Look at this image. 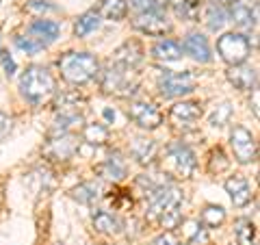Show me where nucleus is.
<instances>
[{"mask_svg": "<svg viewBox=\"0 0 260 245\" xmlns=\"http://www.w3.org/2000/svg\"><path fill=\"white\" fill-rule=\"evenodd\" d=\"M169 117H172V121H176L178 126H191L193 121H198L202 117V107L198 102H178L172 107V111H169Z\"/></svg>", "mask_w": 260, "mask_h": 245, "instance_id": "obj_15", "label": "nucleus"}, {"mask_svg": "<svg viewBox=\"0 0 260 245\" xmlns=\"http://www.w3.org/2000/svg\"><path fill=\"white\" fill-rule=\"evenodd\" d=\"M83 139L89 145H104L109 141V128L102 124H87L83 128Z\"/></svg>", "mask_w": 260, "mask_h": 245, "instance_id": "obj_24", "label": "nucleus"}, {"mask_svg": "<svg viewBox=\"0 0 260 245\" xmlns=\"http://www.w3.org/2000/svg\"><path fill=\"white\" fill-rule=\"evenodd\" d=\"M54 78L42 65H30L22 72L20 76V89L26 100H30L32 104L44 102L46 98H50L54 94Z\"/></svg>", "mask_w": 260, "mask_h": 245, "instance_id": "obj_2", "label": "nucleus"}, {"mask_svg": "<svg viewBox=\"0 0 260 245\" xmlns=\"http://www.w3.org/2000/svg\"><path fill=\"white\" fill-rule=\"evenodd\" d=\"M230 117H232V104L230 102H221V104H217L213 113H210V126L223 128L228 121H230Z\"/></svg>", "mask_w": 260, "mask_h": 245, "instance_id": "obj_32", "label": "nucleus"}, {"mask_svg": "<svg viewBox=\"0 0 260 245\" xmlns=\"http://www.w3.org/2000/svg\"><path fill=\"white\" fill-rule=\"evenodd\" d=\"M100 195H102L100 182H83L76 189H72V198L80 204H93L95 200H100Z\"/></svg>", "mask_w": 260, "mask_h": 245, "instance_id": "obj_21", "label": "nucleus"}, {"mask_svg": "<svg viewBox=\"0 0 260 245\" xmlns=\"http://www.w3.org/2000/svg\"><path fill=\"white\" fill-rule=\"evenodd\" d=\"M137 83L130 80V70H124L119 65H109L107 70L102 72V89L107 94L113 96H119V98H126L135 91Z\"/></svg>", "mask_w": 260, "mask_h": 245, "instance_id": "obj_6", "label": "nucleus"}, {"mask_svg": "<svg viewBox=\"0 0 260 245\" xmlns=\"http://www.w3.org/2000/svg\"><path fill=\"white\" fill-rule=\"evenodd\" d=\"M128 115L135 124H139L145 130H154L162 124V113L154 107L152 102H143V100H135L128 107Z\"/></svg>", "mask_w": 260, "mask_h": 245, "instance_id": "obj_8", "label": "nucleus"}, {"mask_svg": "<svg viewBox=\"0 0 260 245\" xmlns=\"http://www.w3.org/2000/svg\"><path fill=\"white\" fill-rule=\"evenodd\" d=\"M126 0H102L100 3V15H104L107 20H121L126 15Z\"/></svg>", "mask_w": 260, "mask_h": 245, "instance_id": "obj_26", "label": "nucleus"}, {"mask_svg": "<svg viewBox=\"0 0 260 245\" xmlns=\"http://www.w3.org/2000/svg\"><path fill=\"white\" fill-rule=\"evenodd\" d=\"M80 102H83V98H80L76 91H63L61 96H56L54 107L61 113H76V107Z\"/></svg>", "mask_w": 260, "mask_h": 245, "instance_id": "obj_28", "label": "nucleus"}, {"mask_svg": "<svg viewBox=\"0 0 260 245\" xmlns=\"http://www.w3.org/2000/svg\"><path fill=\"white\" fill-rule=\"evenodd\" d=\"M169 7H174V11L182 18H195L200 9V0H167Z\"/></svg>", "mask_w": 260, "mask_h": 245, "instance_id": "obj_31", "label": "nucleus"}, {"mask_svg": "<svg viewBox=\"0 0 260 245\" xmlns=\"http://www.w3.org/2000/svg\"><path fill=\"white\" fill-rule=\"evenodd\" d=\"M195 85H198V78H195L191 72H180V74H167L160 80V96L165 98H176V96H184L191 94Z\"/></svg>", "mask_w": 260, "mask_h": 245, "instance_id": "obj_9", "label": "nucleus"}, {"mask_svg": "<svg viewBox=\"0 0 260 245\" xmlns=\"http://www.w3.org/2000/svg\"><path fill=\"white\" fill-rule=\"evenodd\" d=\"M133 26L137 30L145 33V35H165L172 28V22H169L160 11H152V13H141L133 20Z\"/></svg>", "mask_w": 260, "mask_h": 245, "instance_id": "obj_10", "label": "nucleus"}, {"mask_svg": "<svg viewBox=\"0 0 260 245\" xmlns=\"http://www.w3.org/2000/svg\"><path fill=\"white\" fill-rule=\"evenodd\" d=\"M30 9H35V11H46V9H52V7H50V5H42V3H32Z\"/></svg>", "mask_w": 260, "mask_h": 245, "instance_id": "obj_43", "label": "nucleus"}, {"mask_svg": "<svg viewBox=\"0 0 260 245\" xmlns=\"http://www.w3.org/2000/svg\"><path fill=\"white\" fill-rule=\"evenodd\" d=\"M130 154L135 157L137 163L141 165H150V163L156 159L158 154V145L154 139H148V137H135L130 141Z\"/></svg>", "mask_w": 260, "mask_h": 245, "instance_id": "obj_16", "label": "nucleus"}, {"mask_svg": "<svg viewBox=\"0 0 260 245\" xmlns=\"http://www.w3.org/2000/svg\"><path fill=\"white\" fill-rule=\"evenodd\" d=\"M206 26L210 28V30H219L225 24V18H228V13H225V9L223 7H219V5H210L208 9H206Z\"/></svg>", "mask_w": 260, "mask_h": 245, "instance_id": "obj_30", "label": "nucleus"}, {"mask_svg": "<svg viewBox=\"0 0 260 245\" xmlns=\"http://www.w3.org/2000/svg\"><path fill=\"white\" fill-rule=\"evenodd\" d=\"M126 7H130L135 13H152V11H160V3L158 0H126Z\"/></svg>", "mask_w": 260, "mask_h": 245, "instance_id": "obj_33", "label": "nucleus"}, {"mask_svg": "<svg viewBox=\"0 0 260 245\" xmlns=\"http://www.w3.org/2000/svg\"><path fill=\"white\" fill-rule=\"evenodd\" d=\"M186 243H189V245H206V243H208V232H206V228H200L198 234H195L191 241H186Z\"/></svg>", "mask_w": 260, "mask_h": 245, "instance_id": "obj_39", "label": "nucleus"}, {"mask_svg": "<svg viewBox=\"0 0 260 245\" xmlns=\"http://www.w3.org/2000/svg\"><path fill=\"white\" fill-rule=\"evenodd\" d=\"M228 165H230V161L225 159V154L221 152V150H213L210 152V161H208V171H223V169H228Z\"/></svg>", "mask_w": 260, "mask_h": 245, "instance_id": "obj_36", "label": "nucleus"}, {"mask_svg": "<svg viewBox=\"0 0 260 245\" xmlns=\"http://www.w3.org/2000/svg\"><path fill=\"white\" fill-rule=\"evenodd\" d=\"M258 100H260V94H258V89H254V94H251V102H249V107H251V111H254V115H256V117L260 115V111H258Z\"/></svg>", "mask_w": 260, "mask_h": 245, "instance_id": "obj_41", "label": "nucleus"}, {"mask_svg": "<svg viewBox=\"0 0 260 245\" xmlns=\"http://www.w3.org/2000/svg\"><path fill=\"white\" fill-rule=\"evenodd\" d=\"M152 56L158 61H178L182 56V48L178 42H172V39H162V42L154 44L152 48Z\"/></svg>", "mask_w": 260, "mask_h": 245, "instance_id": "obj_20", "label": "nucleus"}, {"mask_svg": "<svg viewBox=\"0 0 260 245\" xmlns=\"http://www.w3.org/2000/svg\"><path fill=\"white\" fill-rule=\"evenodd\" d=\"M225 191L230 193V200L234 206H245V204H249L251 200V189H249V182L245 180V178L241 176H232L225 180Z\"/></svg>", "mask_w": 260, "mask_h": 245, "instance_id": "obj_17", "label": "nucleus"}, {"mask_svg": "<svg viewBox=\"0 0 260 245\" xmlns=\"http://www.w3.org/2000/svg\"><path fill=\"white\" fill-rule=\"evenodd\" d=\"M217 50L228 65H241L249 56V39L241 33H225L219 37Z\"/></svg>", "mask_w": 260, "mask_h": 245, "instance_id": "obj_4", "label": "nucleus"}, {"mask_svg": "<svg viewBox=\"0 0 260 245\" xmlns=\"http://www.w3.org/2000/svg\"><path fill=\"white\" fill-rule=\"evenodd\" d=\"M15 46H18L22 52H26V54H35V52H39V50H44L46 48V44L37 42V39H32L28 35H22V37L15 39Z\"/></svg>", "mask_w": 260, "mask_h": 245, "instance_id": "obj_34", "label": "nucleus"}, {"mask_svg": "<svg viewBox=\"0 0 260 245\" xmlns=\"http://www.w3.org/2000/svg\"><path fill=\"white\" fill-rule=\"evenodd\" d=\"M228 80L237 87V89H243V91H251V89H256V80H258V74L254 68H249V65H232L230 70H228Z\"/></svg>", "mask_w": 260, "mask_h": 245, "instance_id": "obj_14", "label": "nucleus"}, {"mask_svg": "<svg viewBox=\"0 0 260 245\" xmlns=\"http://www.w3.org/2000/svg\"><path fill=\"white\" fill-rule=\"evenodd\" d=\"M44 152H46V157L52 161H68L78 152V141L72 135H59L48 141Z\"/></svg>", "mask_w": 260, "mask_h": 245, "instance_id": "obj_11", "label": "nucleus"}, {"mask_svg": "<svg viewBox=\"0 0 260 245\" xmlns=\"http://www.w3.org/2000/svg\"><path fill=\"white\" fill-rule=\"evenodd\" d=\"M234 5H243V7H256V0H230Z\"/></svg>", "mask_w": 260, "mask_h": 245, "instance_id": "obj_42", "label": "nucleus"}, {"mask_svg": "<svg viewBox=\"0 0 260 245\" xmlns=\"http://www.w3.org/2000/svg\"><path fill=\"white\" fill-rule=\"evenodd\" d=\"M195 167H198L195 154L186 145H174L162 159V171L174 178H191Z\"/></svg>", "mask_w": 260, "mask_h": 245, "instance_id": "obj_3", "label": "nucleus"}, {"mask_svg": "<svg viewBox=\"0 0 260 245\" xmlns=\"http://www.w3.org/2000/svg\"><path fill=\"white\" fill-rule=\"evenodd\" d=\"M152 245H180V241L176 239V236L172 234V232H165V234H160V236H156L154 239V243Z\"/></svg>", "mask_w": 260, "mask_h": 245, "instance_id": "obj_38", "label": "nucleus"}, {"mask_svg": "<svg viewBox=\"0 0 260 245\" xmlns=\"http://www.w3.org/2000/svg\"><path fill=\"white\" fill-rule=\"evenodd\" d=\"M184 200V193L182 189H178V187H162V189L154 191L150 195V204H148V219H158L160 215L169 213V210L174 208H180V204Z\"/></svg>", "mask_w": 260, "mask_h": 245, "instance_id": "obj_5", "label": "nucleus"}, {"mask_svg": "<svg viewBox=\"0 0 260 245\" xmlns=\"http://www.w3.org/2000/svg\"><path fill=\"white\" fill-rule=\"evenodd\" d=\"M180 48H182V52H186L189 56H193V59H195V61H200V63H208L210 59H213L206 37H204V35H200V33H191V35L182 42Z\"/></svg>", "mask_w": 260, "mask_h": 245, "instance_id": "obj_13", "label": "nucleus"}, {"mask_svg": "<svg viewBox=\"0 0 260 245\" xmlns=\"http://www.w3.org/2000/svg\"><path fill=\"white\" fill-rule=\"evenodd\" d=\"M59 33H61V26L56 22H52V20H37V22L30 24L28 37L37 39V42H42V44L48 46L50 42H54V39L59 37Z\"/></svg>", "mask_w": 260, "mask_h": 245, "instance_id": "obj_18", "label": "nucleus"}, {"mask_svg": "<svg viewBox=\"0 0 260 245\" xmlns=\"http://www.w3.org/2000/svg\"><path fill=\"white\" fill-rule=\"evenodd\" d=\"M225 222V210L221 206H215V204H208V206L202 210V224L206 228H217Z\"/></svg>", "mask_w": 260, "mask_h": 245, "instance_id": "obj_29", "label": "nucleus"}, {"mask_svg": "<svg viewBox=\"0 0 260 245\" xmlns=\"http://www.w3.org/2000/svg\"><path fill=\"white\" fill-rule=\"evenodd\" d=\"M202 228V224L198 222V219H186V222H182V236L184 241H191L195 234H198V230Z\"/></svg>", "mask_w": 260, "mask_h": 245, "instance_id": "obj_37", "label": "nucleus"}, {"mask_svg": "<svg viewBox=\"0 0 260 245\" xmlns=\"http://www.w3.org/2000/svg\"><path fill=\"white\" fill-rule=\"evenodd\" d=\"M93 228L102 234H117L119 232V222L107 210H98L93 213Z\"/></svg>", "mask_w": 260, "mask_h": 245, "instance_id": "obj_23", "label": "nucleus"}, {"mask_svg": "<svg viewBox=\"0 0 260 245\" xmlns=\"http://www.w3.org/2000/svg\"><path fill=\"white\" fill-rule=\"evenodd\" d=\"M98 174L104 176L107 180H115L117 182V180H121V178L126 176V163L121 161L119 154H113V157H109L100 167H98Z\"/></svg>", "mask_w": 260, "mask_h": 245, "instance_id": "obj_19", "label": "nucleus"}, {"mask_svg": "<svg viewBox=\"0 0 260 245\" xmlns=\"http://www.w3.org/2000/svg\"><path fill=\"white\" fill-rule=\"evenodd\" d=\"M61 76L72 85H85L89 83L100 70V63L89 52H65L59 59Z\"/></svg>", "mask_w": 260, "mask_h": 245, "instance_id": "obj_1", "label": "nucleus"}, {"mask_svg": "<svg viewBox=\"0 0 260 245\" xmlns=\"http://www.w3.org/2000/svg\"><path fill=\"white\" fill-rule=\"evenodd\" d=\"M158 222H160V226L165 228L167 232H172L174 228H178V226L182 224V213H180V208H174V210H169V213L160 215Z\"/></svg>", "mask_w": 260, "mask_h": 245, "instance_id": "obj_35", "label": "nucleus"}, {"mask_svg": "<svg viewBox=\"0 0 260 245\" xmlns=\"http://www.w3.org/2000/svg\"><path fill=\"white\" fill-rule=\"evenodd\" d=\"M59 245H61V243H59Z\"/></svg>", "mask_w": 260, "mask_h": 245, "instance_id": "obj_44", "label": "nucleus"}, {"mask_svg": "<svg viewBox=\"0 0 260 245\" xmlns=\"http://www.w3.org/2000/svg\"><path fill=\"white\" fill-rule=\"evenodd\" d=\"M230 148L234 152V159L239 163H254L258 157V145H256V137L243 126H234L230 133Z\"/></svg>", "mask_w": 260, "mask_h": 245, "instance_id": "obj_7", "label": "nucleus"}, {"mask_svg": "<svg viewBox=\"0 0 260 245\" xmlns=\"http://www.w3.org/2000/svg\"><path fill=\"white\" fill-rule=\"evenodd\" d=\"M83 124V117L78 115V113H61V117H56L54 126H52V137H59V135H68L70 128L74 126H80Z\"/></svg>", "mask_w": 260, "mask_h": 245, "instance_id": "obj_25", "label": "nucleus"}, {"mask_svg": "<svg viewBox=\"0 0 260 245\" xmlns=\"http://www.w3.org/2000/svg\"><path fill=\"white\" fill-rule=\"evenodd\" d=\"M234 234H237L239 245H254L256 239V226L251 219H239L234 226Z\"/></svg>", "mask_w": 260, "mask_h": 245, "instance_id": "obj_27", "label": "nucleus"}, {"mask_svg": "<svg viewBox=\"0 0 260 245\" xmlns=\"http://www.w3.org/2000/svg\"><path fill=\"white\" fill-rule=\"evenodd\" d=\"M100 13L98 11H87V13H83L80 18L76 20V24H74V33H76V37H85V35H89V33H93L98 26H100Z\"/></svg>", "mask_w": 260, "mask_h": 245, "instance_id": "obj_22", "label": "nucleus"}, {"mask_svg": "<svg viewBox=\"0 0 260 245\" xmlns=\"http://www.w3.org/2000/svg\"><path fill=\"white\" fill-rule=\"evenodd\" d=\"M9 130H11V119L5 115V113H0V141L9 135Z\"/></svg>", "mask_w": 260, "mask_h": 245, "instance_id": "obj_40", "label": "nucleus"}, {"mask_svg": "<svg viewBox=\"0 0 260 245\" xmlns=\"http://www.w3.org/2000/svg\"><path fill=\"white\" fill-rule=\"evenodd\" d=\"M141 59H143V50H141L139 42H126L113 54V65H119V68H124V70H133L141 63Z\"/></svg>", "mask_w": 260, "mask_h": 245, "instance_id": "obj_12", "label": "nucleus"}]
</instances>
